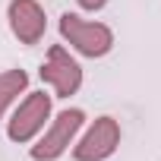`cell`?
Instances as JSON below:
<instances>
[{
	"label": "cell",
	"instance_id": "1",
	"mask_svg": "<svg viewBox=\"0 0 161 161\" xmlns=\"http://www.w3.org/2000/svg\"><path fill=\"white\" fill-rule=\"evenodd\" d=\"M60 35L82 57H104L114 47V32L104 22H89L82 16H76V13H63L60 16Z\"/></svg>",
	"mask_w": 161,
	"mask_h": 161
},
{
	"label": "cell",
	"instance_id": "2",
	"mask_svg": "<svg viewBox=\"0 0 161 161\" xmlns=\"http://www.w3.org/2000/svg\"><path fill=\"white\" fill-rule=\"evenodd\" d=\"M82 123H86V114L79 111V108L60 111V114L51 120V126L44 130V136L32 145V158H35V161H57V158L73 145V139H76L79 130H82Z\"/></svg>",
	"mask_w": 161,
	"mask_h": 161
},
{
	"label": "cell",
	"instance_id": "3",
	"mask_svg": "<svg viewBox=\"0 0 161 161\" xmlns=\"http://www.w3.org/2000/svg\"><path fill=\"white\" fill-rule=\"evenodd\" d=\"M51 117V95L47 92H29L19 108L13 111L10 117V126H7V136L19 145L32 142L41 130H44V120Z\"/></svg>",
	"mask_w": 161,
	"mask_h": 161
},
{
	"label": "cell",
	"instance_id": "4",
	"mask_svg": "<svg viewBox=\"0 0 161 161\" xmlns=\"http://www.w3.org/2000/svg\"><path fill=\"white\" fill-rule=\"evenodd\" d=\"M41 79L54 89L57 98H69L82 86V66L69 57V51L63 44H54L47 51V60L41 63Z\"/></svg>",
	"mask_w": 161,
	"mask_h": 161
},
{
	"label": "cell",
	"instance_id": "5",
	"mask_svg": "<svg viewBox=\"0 0 161 161\" xmlns=\"http://www.w3.org/2000/svg\"><path fill=\"white\" fill-rule=\"evenodd\" d=\"M120 145V123L114 117H98L89 133L73 145V158L76 161H104L117 152Z\"/></svg>",
	"mask_w": 161,
	"mask_h": 161
},
{
	"label": "cell",
	"instance_id": "6",
	"mask_svg": "<svg viewBox=\"0 0 161 161\" xmlns=\"http://www.w3.org/2000/svg\"><path fill=\"white\" fill-rule=\"evenodd\" d=\"M7 19H10V32L22 44H38L44 38L47 19H44V10L38 0H10Z\"/></svg>",
	"mask_w": 161,
	"mask_h": 161
},
{
	"label": "cell",
	"instance_id": "7",
	"mask_svg": "<svg viewBox=\"0 0 161 161\" xmlns=\"http://www.w3.org/2000/svg\"><path fill=\"white\" fill-rule=\"evenodd\" d=\"M25 86H29L25 69H7V73H0V117H3L7 108L25 92Z\"/></svg>",
	"mask_w": 161,
	"mask_h": 161
},
{
	"label": "cell",
	"instance_id": "8",
	"mask_svg": "<svg viewBox=\"0 0 161 161\" xmlns=\"http://www.w3.org/2000/svg\"><path fill=\"white\" fill-rule=\"evenodd\" d=\"M76 3L82 7V10H89V13H95V10H101V7L108 3V0H76Z\"/></svg>",
	"mask_w": 161,
	"mask_h": 161
}]
</instances>
